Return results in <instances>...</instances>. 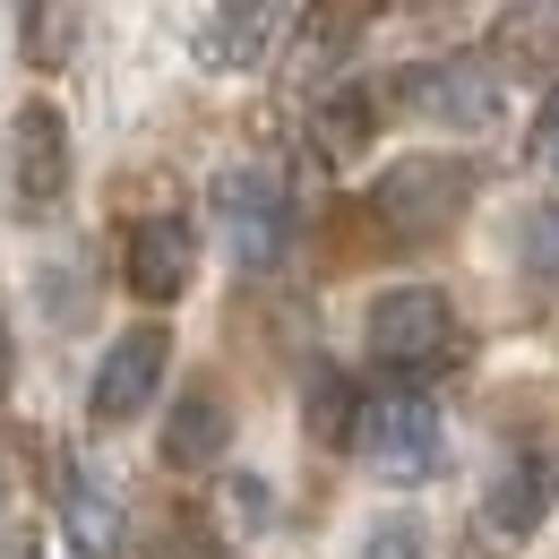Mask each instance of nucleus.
Masks as SVG:
<instances>
[{
	"mask_svg": "<svg viewBox=\"0 0 559 559\" xmlns=\"http://www.w3.org/2000/svg\"><path fill=\"white\" fill-rule=\"evenodd\" d=\"M483 199V164L474 155H396L379 164L370 181V215L396 233V241H439L448 224H465V207Z\"/></svg>",
	"mask_w": 559,
	"mask_h": 559,
	"instance_id": "obj_1",
	"label": "nucleus"
},
{
	"mask_svg": "<svg viewBox=\"0 0 559 559\" xmlns=\"http://www.w3.org/2000/svg\"><path fill=\"white\" fill-rule=\"evenodd\" d=\"M215 215H224V250H233L241 276L284 267V250H293V181L276 164H259V155L224 164L215 173Z\"/></svg>",
	"mask_w": 559,
	"mask_h": 559,
	"instance_id": "obj_2",
	"label": "nucleus"
},
{
	"mask_svg": "<svg viewBox=\"0 0 559 559\" xmlns=\"http://www.w3.org/2000/svg\"><path fill=\"white\" fill-rule=\"evenodd\" d=\"M388 104L430 121V130H490L499 121V70L483 52H430V61L388 70Z\"/></svg>",
	"mask_w": 559,
	"mask_h": 559,
	"instance_id": "obj_3",
	"label": "nucleus"
},
{
	"mask_svg": "<svg viewBox=\"0 0 559 559\" xmlns=\"http://www.w3.org/2000/svg\"><path fill=\"white\" fill-rule=\"evenodd\" d=\"M361 336H370V353H379L388 370H430L439 353L456 345V301H448L439 284H388V293L370 301Z\"/></svg>",
	"mask_w": 559,
	"mask_h": 559,
	"instance_id": "obj_4",
	"label": "nucleus"
},
{
	"mask_svg": "<svg viewBox=\"0 0 559 559\" xmlns=\"http://www.w3.org/2000/svg\"><path fill=\"white\" fill-rule=\"evenodd\" d=\"M173 379V336L146 319V328H121L104 361H95V388H86V414L104 421V430H121V421H139L155 405V388Z\"/></svg>",
	"mask_w": 559,
	"mask_h": 559,
	"instance_id": "obj_5",
	"label": "nucleus"
},
{
	"mask_svg": "<svg viewBox=\"0 0 559 559\" xmlns=\"http://www.w3.org/2000/svg\"><path fill=\"white\" fill-rule=\"evenodd\" d=\"M361 456H370L388 483H430V474H439V405H430L421 388L370 396V414H361Z\"/></svg>",
	"mask_w": 559,
	"mask_h": 559,
	"instance_id": "obj_6",
	"label": "nucleus"
},
{
	"mask_svg": "<svg viewBox=\"0 0 559 559\" xmlns=\"http://www.w3.org/2000/svg\"><path fill=\"white\" fill-rule=\"evenodd\" d=\"M9 190L26 215H52L70 199V121L61 104H17L9 121Z\"/></svg>",
	"mask_w": 559,
	"mask_h": 559,
	"instance_id": "obj_7",
	"label": "nucleus"
},
{
	"mask_svg": "<svg viewBox=\"0 0 559 559\" xmlns=\"http://www.w3.org/2000/svg\"><path fill=\"white\" fill-rule=\"evenodd\" d=\"M190 267H199V233H190V215H181V207L130 224V241H121V276H130L139 301L173 310V301L190 293Z\"/></svg>",
	"mask_w": 559,
	"mask_h": 559,
	"instance_id": "obj_8",
	"label": "nucleus"
},
{
	"mask_svg": "<svg viewBox=\"0 0 559 559\" xmlns=\"http://www.w3.org/2000/svg\"><path fill=\"white\" fill-rule=\"evenodd\" d=\"M559 508V465L543 456V448H516V456H499L483 483V525L499 534V543H534L543 525H551Z\"/></svg>",
	"mask_w": 559,
	"mask_h": 559,
	"instance_id": "obj_9",
	"label": "nucleus"
},
{
	"mask_svg": "<svg viewBox=\"0 0 559 559\" xmlns=\"http://www.w3.org/2000/svg\"><path fill=\"white\" fill-rule=\"evenodd\" d=\"M490 70L525 78V86H559V0H508L490 17Z\"/></svg>",
	"mask_w": 559,
	"mask_h": 559,
	"instance_id": "obj_10",
	"label": "nucleus"
},
{
	"mask_svg": "<svg viewBox=\"0 0 559 559\" xmlns=\"http://www.w3.org/2000/svg\"><path fill=\"white\" fill-rule=\"evenodd\" d=\"M199 35H207L199 52H207L215 70H259L284 35V0H215Z\"/></svg>",
	"mask_w": 559,
	"mask_h": 559,
	"instance_id": "obj_11",
	"label": "nucleus"
},
{
	"mask_svg": "<svg viewBox=\"0 0 559 559\" xmlns=\"http://www.w3.org/2000/svg\"><path fill=\"white\" fill-rule=\"evenodd\" d=\"M224 448H233V414H224V396H215V388H181L173 414H164V465L207 474Z\"/></svg>",
	"mask_w": 559,
	"mask_h": 559,
	"instance_id": "obj_12",
	"label": "nucleus"
},
{
	"mask_svg": "<svg viewBox=\"0 0 559 559\" xmlns=\"http://www.w3.org/2000/svg\"><path fill=\"white\" fill-rule=\"evenodd\" d=\"M61 525H70V551L78 559H121V543H130L121 499L95 483V474H70V483H61Z\"/></svg>",
	"mask_w": 559,
	"mask_h": 559,
	"instance_id": "obj_13",
	"label": "nucleus"
},
{
	"mask_svg": "<svg viewBox=\"0 0 559 559\" xmlns=\"http://www.w3.org/2000/svg\"><path fill=\"white\" fill-rule=\"evenodd\" d=\"M361 396H353V379L336 361H310V388H301V430H310V448H361Z\"/></svg>",
	"mask_w": 559,
	"mask_h": 559,
	"instance_id": "obj_14",
	"label": "nucleus"
},
{
	"mask_svg": "<svg viewBox=\"0 0 559 559\" xmlns=\"http://www.w3.org/2000/svg\"><path fill=\"white\" fill-rule=\"evenodd\" d=\"M370 130H379V95L370 86H336V95L310 104V139H319V155H336V164H353L370 146Z\"/></svg>",
	"mask_w": 559,
	"mask_h": 559,
	"instance_id": "obj_15",
	"label": "nucleus"
},
{
	"mask_svg": "<svg viewBox=\"0 0 559 559\" xmlns=\"http://www.w3.org/2000/svg\"><path fill=\"white\" fill-rule=\"evenodd\" d=\"M388 17V0H301V44L310 52H345L353 35H370Z\"/></svg>",
	"mask_w": 559,
	"mask_h": 559,
	"instance_id": "obj_16",
	"label": "nucleus"
},
{
	"mask_svg": "<svg viewBox=\"0 0 559 559\" xmlns=\"http://www.w3.org/2000/svg\"><path fill=\"white\" fill-rule=\"evenodd\" d=\"M17 61H26V70H61V61H70V17H61V0H17Z\"/></svg>",
	"mask_w": 559,
	"mask_h": 559,
	"instance_id": "obj_17",
	"label": "nucleus"
},
{
	"mask_svg": "<svg viewBox=\"0 0 559 559\" xmlns=\"http://www.w3.org/2000/svg\"><path fill=\"white\" fill-rule=\"evenodd\" d=\"M516 267L534 284H559V199H543V207L525 215V241H516Z\"/></svg>",
	"mask_w": 559,
	"mask_h": 559,
	"instance_id": "obj_18",
	"label": "nucleus"
},
{
	"mask_svg": "<svg viewBox=\"0 0 559 559\" xmlns=\"http://www.w3.org/2000/svg\"><path fill=\"white\" fill-rule=\"evenodd\" d=\"M361 559H430V551H421V525H405V516H388V525H370V543H361Z\"/></svg>",
	"mask_w": 559,
	"mask_h": 559,
	"instance_id": "obj_19",
	"label": "nucleus"
},
{
	"mask_svg": "<svg viewBox=\"0 0 559 559\" xmlns=\"http://www.w3.org/2000/svg\"><path fill=\"white\" fill-rule=\"evenodd\" d=\"M26 448H35V439H26V430H0V499H9V490L26 483V465H35V456H26Z\"/></svg>",
	"mask_w": 559,
	"mask_h": 559,
	"instance_id": "obj_20",
	"label": "nucleus"
},
{
	"mask_svg": "<svg viewBox=\"0 0 559 559\" xmlns=\"http://www.w3.org/2000/svg\"><path fill=\"white\" fill-rule=\"evenodd\" d=\"M233 508H241V525H267V483L259 474H233V490H224Z\"/></svg>",
	"mask_w": 559,
	"mask_h": 559,
	"instance_id": "obj_21",
	"label": "nucleus"
},
{
	"mask_svg": "<svg viewBox=\"0 0 559 559\" xmlns=\"http://www.w3.org/2000/svg\"><path fill=\"white\" fill-rule=\"evenodd\" d=\"M0 559H44V551H35V525H17V516H0Z\"/></svg>",
	"mask_w": 559,
	"mask_h": 559,
	"instance_id": "obj_22",
	"label": "nucleus"
},
{
	"mask_svg": "<svg viewBox=\"0 0 559 559\" xmlns=\"http://www.w3.org/2000/svg\"><path fill=\"white\" fill-rule=\"evenodd\" d=\"M534 146H543V164L559 173V104H551V121H543V139H534Z\"/></svg>",
	"mask_w": 559,
	"mask_h": 559,
	"instance_id": "obj_23",
	"label": "nucleus"
},
{
	"mask_svg": "<svg viewBox=\"0 0 559 559\" xmlns=\"http://www.w3.org/2000/svg\"><path fill=\"white\" fill-rule=\"evenodd\" d=\"M9 379H17V353H9V328H0V396H9Z\"/></svg>",
	"mask_w": 559,
	"mask_h": 559,
	"instance_id": "obj_24",
	"label": "nucleus"
}]
</instances>
